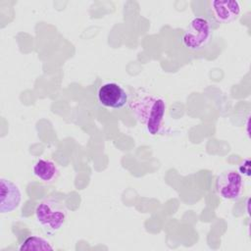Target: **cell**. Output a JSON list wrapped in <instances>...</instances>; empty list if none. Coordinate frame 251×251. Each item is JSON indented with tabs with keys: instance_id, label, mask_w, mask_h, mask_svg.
<instances>
[{
	"instance_id": "8",
	"label": "cell",
	"mask_w": 251,
	"mask_h": 251,
	"mask_svg": "<svg viewBox=\"0 0 251 251\" xmlns=\"http://www.w3.org/2000/svg\"><path fill=\"white\" fill-rule=\"evenodd\" d=\"M33 175L41 181L45 183L54 182L60 174L58 166L50 159L40 158L32 167Z\"/></svg>"
},
{
	"instance_id": "4",
	"label": "cell",
	"mask_w": 251,
	"mask_h": 251,
	"mask_svg": "<svg viewBox=\"0 0 251 251\" xmlns=\"http://www.w3.org/2000/svg\"><path fill=\"white\" fill-rule=\"evenodd\" d=\"M99 103L109 109H122L128 104V94L126 89L117 82L103 83L97 91Z\"/></svg>"
},
{
	"instance_id": "9",
	"label": "cell",
	"mask_w": 251,
	"mask_h": 251,
	"mask_svg": "<svg viewBox=\"0 0 251 251\" xmlns=\"http://www.w3.org/2000/svg\"><path fill=\"white\" fill-rule=\"evenodd\" d=\"M20 251H49L54 250V246L51 244V242L39 235H30L26 237L23 243L19 246Z\"/></svg>"
},
{
	"instance_id": "2",
	"label": "cell",
	"mask_w": 251,
	"mask_h": 251,
	"mask_svg": "<svg viewBox=\"0 0 251 251\" xmlns=\"http://www.w3.org/2000/svg\"><path fill=\"white\" fill-rule=\"evenodd\" d=\"M34 212L36 222L48 233H55L60 230L67 220L65 205L54 198H46L40 201Z\"/></svg>"
},
{
	"instance_id": "7",
	"label": "cell",
	"mask_w": 251,
	"mask_h": 251,
	"mask_svg": "<svg viewBox=\"0 0 251 251\" xmlns=\"http://www.w3.org/2000/svg\"><path fill=\"white\" fill-rule=\"evenodd\" d=\"M210 5L216 20L224 24L235 21L241 12V6L237 0H214Z\"/></svg>"
},
{
	"instance_id": "5",
	"label": "cell",
	"mask_w": 251,
	"mask_h": 251,
	"mask_svg": "<svg viewBox=\"0 0 251 251\" xmlns=\"http://www.w3.org/2000/svg\"><path fill=\"white\" fill-rule=\"evenodd\" d=\"M216 190L223 199H238L243 190V178L241 175L234 170L223 172L217 178Z\"/></svg>"
},
{
	"instance_id": "6",
	"label": "cell",
	"mask_w": 251,
	"mask_h": 251,
	"mask_svg": "<svg viewBox=\"0 0 251 251\" xmlns=\"http://www.w3.org/2000/svg\"><path fill=\"white\" fill-rule=\"evenodd\" d=\"M22 191L18 184L11 179L0 177V212L11 213L17 210L22 203Z\"/></svg>"
},
{
	"instance_id": "1",
	"label": "cell",
	"mask_w": 251,
	"mask_h": 251,
	"mask_svg": "<svg viewBox=\"0 0 251 251\" xmlns=\"http://www.w3.org/2000/svg\"><path fill=\"white\" fill-rule=\"evenodd\" d=\"M128 105L136 120L149 134L160 133L167 109L163 97L144 90H137L128 99Z\"/></svg>"
},
{
	"instance_id": "3",
	"label": "cell",
	"mask_w": 251,
	"mask_h": 251,
	"mask_svg": "<svg viewBox=\"0 0 251 251\" xmlns=\"http://www.w3.org/2000/svg\"><path fill=\"white\" fill-rule=\"evenodd\" d=\"M211 36L212 28L208 20L202 17H194L182 35V43L187 49L197 51L210 42Z\"/></svg>"
}]
</instances>
